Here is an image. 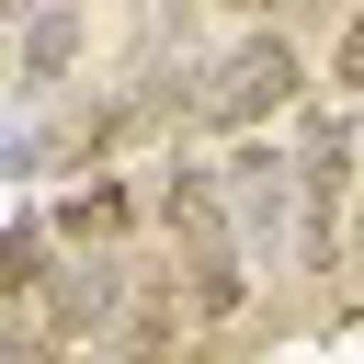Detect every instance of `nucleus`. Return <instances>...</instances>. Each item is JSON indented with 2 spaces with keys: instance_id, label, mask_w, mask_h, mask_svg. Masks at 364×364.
Segmentation results:
<instances>
[{
  "instance_id": "1",
  "label": "nucleus",
  "mask_w": 364,
  "mask_h": 364,
  "mask_svg": "<svg viewBox=\"0 0 364 364\" xmlns=\"http://www.w3.org/2000/svg\"><path fill=\"white\" fill-rule=\"evenodd\" d=\"M159 228H171V250H182V307H193V330H228L239 307H250V250H239V228H228V193H216V171H159Z\"/></svg>"
},
{
  "instance_id": "2",
  "label": "nucleus",
  "mask_w": 364,
  "mask_h": 364,
  "mask_svg": "<svg viewBox=\"0 0 364 364\" xmlns=\"http://www.w3.org/2000/svg\"><path fill=\"white\" fill-rule=\"evenodd\" d=\"M296 80H307V57H296L284 34H239V46L205 68V102H193V114H205L216 136H250V125H273V114L296 102Z\"/></svg>"
},
{
  "instance_id": "3",
  "label": "nucleus",
  "mask_w": 364,
  "mask_h": 364,
  "mask_svg": "<svg viewBox=\"0 0 364 364\" xmlns=\"http://www.w3.org/2000/svg\"><path fill=\"white\" fill-rule=\"evenodd\" d=\"M216 193H228V228H239L250 262H284L296 250V159L284 148H239L216 171Z\"/></svg>"
},
{
  "instance_id": "4",
  "label": "nucleus",
  "mask_w": 364,
  "mask_h": 364,
  "mask_svg": "<svg viewBox=\"0 0 364 364\" xmlns=\"http://www.w3.org/2000/svg\"><path fill=\"white\" fill-rule=\"evenodd\" d=\"M341 193H353V125L318 114L307 125V159H296V250H307V273L341 262Z\"/></svg>"
},
{
  "instance_id": "5",
  "label": "nucleus",
  "mask_w": 364,
  "mask_h": 364,
  "mask_svg": "<svg viewBox=\"0 0 364 364\" xmlns=\"http://www.w3.org/2000/svg\"><path fill=\"white\" fill-rule=\"evenodd\" d=\"M34 307H46V330H57V341L114 330V307H125V250H80V262H57Z\"/></svg>"
},
{
  "instance_id": "6",
  "label": "nucleus",
  "mask_w": 364,
  "mask_h": 364,
  "mask_svg": "<svg viewBox=\"0 0 364 364\" xmlns=\"http://www.w3.org/2000/svg\"><path fill=\"white\" fill-rule=\"evenodd\" d=\"M80 46H91V11H80V0H46V11L23 23V46H11V80H23V91H57V80L80 68Z\"/></svg>"
},
{
  "instance_id": "7",
  "label": "nucleus",
  "mask_w": 364,
  "mask_h": 364,
  "mask_svg": "<svg viewBox=\"0 0 364 364\" xmlns=\"http://www.w3.org/2000/svg\"><path fill=\"white\" fill-rule=\"evenodd\" d=\"M125 216H136V205H125V182H80V193H57V216H46V228H57V239L114 250V239H125Z\"/></svg>"
},
{
  "instance_id": "8",
  "label": "nucleus",
  "mask_w": 364,
  "mask_h": 364,
  "mask_svg": "<svg viewBox=\"0 0 364 364\" xmlns=\"http://www.w3.org/2000/svg\"><path fill=\"white\" fill-rule=\"evenodd\" d=\"M46 239H57V228H34V216H11V228H0V307H34V296H46V273H57V262H46Z\"/></svg>"
},
{
  "instance_id": "9",
  "label": "nucleus",
  "mask_w": 364,
  "mask_h": 364,
  "mask_svg": "<svg viewBox=\"0 0 364 364\" xmlns=\"http://www.w3.org/2000/svg\"><path fill=\"white\" fill-rule=\"evenodd\" d=\"M330 80H341V91H364V11L341 23V46H330Z\"/></svg>"
},
{
  "instance_id": "10",
  "label": "nucleus",
  "mask_w": 364,
  "mask_h": 364,
  "mask_svg": "<svg viewBox=\"0 0 364 364\" xmlns=\"http://www.w3.org/2000/svg\"><path fill=\"white\" fill-rule=\"evenodd\" d=\"M284 11H296V23H330V11H341V0H284Z\"/></svg>"
},
{
  "instance_id": "11",
  "label": "nucleus",
  "mask_w": 364,
  "mask_h": 364,
  "mask_svg": "<svg viewBox=\"0 0 364 364\" xmlns=\"http://www.w3.org/2000/svg\"><path fill=\"white\" fill-rule=\"evenodd\" d=\"M216 11H262V0H216Z\"/></svg>"
}]
</instances>
